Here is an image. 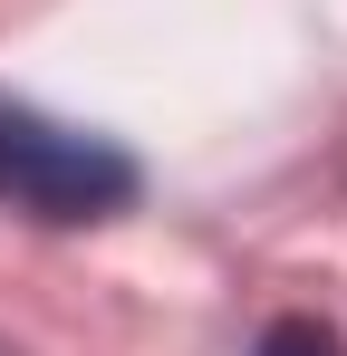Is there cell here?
<instances>
[{"label":"cell","instance_id":"obj_2","mask_svg":"<svg viewBox=\"0 0 347 356\" xmlns=\"http://www.w3.org/2000/svg\"><path fill=\"white\" fill-rule=\"evenodd\" d=\"M251 356H347V347H338V327H328V318L289 308V318H270V327H261V347H251Z\"/></svg>","mask_w":347,"mask_h":356},{"label":"cell","instance_id":"obj_1","mask_svg":"<svg viewBox=\"0 0 347 356\" xmlns=\"http://www.w3.org/2000/svg\"><path fill=\"white\" fill-rule=\"evenodd\" d=\"M135 202V154H116L107 135L49 125L29 106H0V212L29 222H107Z\"/></svg>","mask_w":347,"mask_h":356}]
</instances>
